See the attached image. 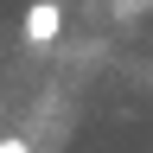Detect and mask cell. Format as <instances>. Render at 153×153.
Returning a JSON list of instances; mask_svg holds the SVG:
<instances>
[{
	"instance_id": "cell-2",
	"label": "cell",
	"mask_w": 153,
	"mask_h": 153,
	"mask_svg": "<svg viewBox=\"0 0 153 153\" xmlns=\"http://www.w3.org/2000/svg\"><path fill=\"white\" fill-rule=\"evenodd\" d=\"M0 153H26V140H0Z\"/></svg>"
},
{
	"instance_id": "cell-1",
	"label": "cell",
	"mask_w": 153,
	"mask_h": 153,
	"mask_svg": "<svg viewBox=\"0 0 153 153\" xmlns=\"http://www.w3.org/2000/svg\"><path fill=\"white\" fill-rule=\"evenodd\" d=\"M57 26H64V7H57V0H32V13H26V38L32 45H51Z\"/></svg>"
}]
</instances>
